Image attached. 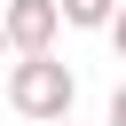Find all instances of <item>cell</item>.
<instances>
[{
    "mask_svg": "<svg viewBox=\"0 0 126 126\" xmlns=\"http://www.w3.org/2000/svg\"><path fill=\"white\" fill-rule=\"evenodd\" d=\"M55 8L71 32H110V16H118V0H55Z\"/></svg>",
    "mask_w": 126,
    "mask_h": 126,
    "instance_id": "cell-3",
    "label": "cell"
},
{
    "mask_svg": "<svg viewBox=\"0 0 126 126\" xmlns=\"http://www.w3.org/2000/svg\"><path fill=\"white\" fill-rule=\"evenodd\" d=\"M110 126H126V87H118V94H110Z\"/></svg>",
    "mask_w": 126,
    "mask_h": 126,
    "instance_id": "cell-5",
    "label": "cell"
},
{
    "mask_svg": "<svg viewBox=\"0 0 126 126\" xmlns=\"http://www.w3.org/2000/svg\"><path fill=\"white\" fill-rule=\"evenodd\" d=\"M0 32H8L16 55H47L55 32H63V8L55 0H0Z\"/></svg>",
    "mask_w": 126,
    "mask_h": 126,
    "instance_id": "cell-2",
    "label": "cell"
},
{
    "mask_svg": "<svg viewBox=\"0 0 126 126\" xmlns=\"http://www.w3.org/2000/svg\"><path fill=\"white\" fill-rule=\"evenodd\" d=\"M71 94H79V79H71V63H55V55H24L16 71H8V102L24 110V118H71Z\"/></svg>",
    "mask_w": 126,
    "mask_h": 126,
    "instance_id": "cell-1",
    "label": "cell"
},
{
    "mask_svg": "<svg viewBox=\"0 0 126 126\" xmlns=\"http://www.w3.org/2000/svg\"><path fill=\"white\" fill-rule=\"evenodd\" d=\"M0 55H8V32H0Z\"/></svg>",
    "mask_w": 126,
    "mask_h": 126,
    "instance_id": "cell-6",
    "label": "cell"
},
{
    "mask_svg": "<svg viewBox=\"0 0 126 126\" xmlns=\"http://www.w3.org/2000/svg\"><path fill=\"white\" fill-rule=\"evenodd\" d=\"M110 47H118V63H126V8L110 16Z\"/></svg>",
    "mask_w": 126,
    "mask_h": 126,
    "instance_id": "cell-4",
    "label": "cell"
},
{
    "mask_svg": "<svg viewBox=\"0 0 126 126\" xmlns=\"http://www.w3.org/2000/svg\"><path fill=\"white\" fill-rule=\"evenodd\" d=\"M47 126H71V118H47Z\"/></svg>",
    "mask_w": 126,
    "mask_h": 126,
    "instance_id": "cell-7",
    "label": "cell"
}]
</instances>
